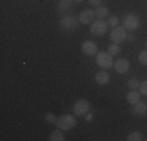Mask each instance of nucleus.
<instances>
[{
	"label": "nucleus",
	"mask_w": 147,
	"mask_h": 141,
	"mask_svg": "<svg viewBox=\"0 0 147 141\" xmlns=\"http://www.w3.org/2000/svg\"><path fill=\"white\" fill-rule=\"evenodd\" d=\"M78 24H80V19L77 16H74V14H66V16H63L59 19V27L67 30V31L75 30L78 27Z\"/></svg>",
	"instance_id": "obj_1"
},
{
	"label": "nucleus",
	"mask_w": 147,
	"mask_h": 141,
	"mask_svg": "<svg viewBox=\"0 0 147 141\" xmlns=\"http://www.w3.org/2000/svg\"><path fill=\"white\" fill-rule=\"evenodd\" d=\"M55 124H57V127L61 129V130H71V129L75 127L77 119H75L74 115H63V116H59V118L57 119Z\"/></svg>",
	"instance_id": "obj_2"
},
{
	"label": "nucleus",
	"mask_w": 147,
	"mask_h": 141,
	"mask_svg": "<svg viewBox=\"0 0 147 141\" xmlns=\"http://www.w3.org/2000/svg\"><path fill=\"white\" fill-rule=\"evenodd\" d=\"M122 22H124V27L125 30H128V31H135L136 28L139 27V24H141V20H139V17L136 16V14H133V13H128V14H125L124 16V19H122Z\"/></svg>",
	"instance_id": "obj_3"
},
{
	"label": "nucleus",
	"mask_w": 147,
	"mask_h": 141,
	"mask_svg": "<svg viewBox=\"0 0 147 141\" xmlns=\"http://www.w3.org/2000/svg\"><path fill=\"white\" fill-rule=\"evenodd\" d=\"M97 64L102 69H110L111 66L114 64L113 55H110L108 52H99V54H97Z\"/></svg>",
	"instance_id": "obj_4"
},
{
	"label": "nucleus",
	"mask_w": 147,
	"mask_h": 141,
	"mask_svg": "<svg viewBox=\"0 0 147 141\" xmlns=\"http://www.w3.org/2000/svg\"><path fill=\"white\" fill-rule=\"evenodd\" d=\"M108 30V22H103V19H97L96 22L91 24V33L96 36H102Z\"/></svg>",
	"instance_id": "obj_5"
},
{
	"label": "nucleus",
	"mask_w": 147,
	"mask_h": 141,
	"mask_svg": "<svg viewBox=\"0 0 147 141\" xmlns=\"http://www.w3.org/2000/svg\"><path fill=\"white\" fill-rule=\"evenodd\" d=\"M125 36H127V33H125L124 27L117 25L111 30V42H113V44H121L122 41H125Z\"/></svg>",
	"instance_id": "obj_6"
},
{
	"label": "nucleus",
	"mask_w": 147,
	"mask_h": 141,
	"mask_svg": "<svg viewBox=\"0 0 147 141\" xmlns=\"http://www.w3.org/2000/svg\"><path fill=\"white\" fill-rule=\"evenodd\" d=\"M89 108H91V105H89V102L86 100V99H78V100L74 104V113L75 115H86V113L89 111Z\"/></svg>",
	"instance_id": "obj_7"
},
{
	"label": "nucleus",
	"mask_w": 147,
	"mask_h": 141,
	"mask_svg": "<svg viewBox=\"0 0 147 141\" xmlns=\"http://www.w3.org/2000/svg\"><path fill=\"white\" fill-rule=\"evenodd\" d=\"M82 50H83V54L88 56L97 55V44L94 41H85L82 44Z\"/></svg>",
	"instance_id": "obj_8"
},
{
	"label": "nucleus",
	"mask_w": 147,
	"mask_h": 141,
	"mask_svg": "<svg viewBox=\"0 0 147 141\" xmlns=\"http://www.w3.org/2000/svg\"><path fill=\"white\" fill-rule=\"evenodd\" d=\"M94 17H96V13L94 11H91V9H83V11L80 13L78 19H80V24H92Z\"/></svg>",
	"instance_id": "obj_9"
},
{
	"label": "nucleus",
	"mask_w": 147,
	"mask_h": 141,
	"mask_svg": "<svg viewBox=\"0 0 147 141\" xmlns=\"http://www.w3.org/2000/svg\"><path fill=\"white\" fill-rule=\"evenodd\" d=\"M113 66H114V69H116L117 74H125L128 69H130V63H128L127 60H124V58L117 60V61L114 63Z\"/></svg>",
	"instance_id": "obj_10"
},
{
	"label": "nucleus",
	"mask_w": 147,
	"mask_h": 141,
	"mask_svg": "<svg viewBox=\"0 0 147 141\" xmlns=\"http://www.w3.org/2000/svg\"><path fill=\"white\" fill-rule=\"evenodd\" d=\"M131 113L135 116H144L146 113H147V105L144 104V102H141L139 100L138 104H135L133 105V110H131Z\"/></svg>",
	"instance_id": "obj_11"
},
{
	"label": "nucleus",
	"mask_w": 147,
	"mask_h": 141,
	"mask_svg": "<svg viewBox=\"0 0 147 141\" xmlns=\"http://www.w3.org/2000/svg\"><path fill=\"white\" fill-rule=\"evenodd\" d=\"M127 100L130 102L131 105L138 104V102L141 100V91H136V89H131L130 93L127 94Z\"/></svg>",
	"instance_id": "obj_12"
},
{
	"label": "nucleus",
	"mask_w": 147,
	"mask_h": 141,
	"mask_svg": "<svg viewBox=\"0 0 147 141\" xmlns=\"http://www.w3.org/2000/svg\"><path fill=\"white\" fill-rule=\"evenodd\" d=\"M96 82L99 85H107L110 82V74L105 72V70H100V72L96 74Z\"/></svg>",
	"instance_id": "obj_13"
},
{
	"label": "nucleus",
	"mask_w": 147,
	"mask_h": 141,
	"mask_svg": "<svg viewBox=\"0 0 147 141\" xmlns=\"http://www.w3.org/2000/svg\"><path fill=\"white\" fill-rule=\"evenodd\" d=\"M63 140H64V135H63V130L57 127V130H53V132L50 133V141H63Z\"/></svg>",
	"instance_id": "obj_14"
},
{
	"label": "nucleus",
	"mask_w": 147,
	"mask_h": 141,
	"mask_svg": "<svg viewBox=\"0 0 147 141\" xmlns=\"http://www.w3.org/2000/svg\"><path fill=\"white\" fill-rule=\"evenodd\" d=\"M71 5H72V0H59V3H58V11H67L69 8H71Z\"/></svg>",
	"instance_id": "obj_15"
},
{
	"label": "nucleus",
	"mask_w": 147,
	"mask_h": 141,
	"mask_svg": "<svg viewBox=\"0 0 147 141\" xmlns=\"http://www.w3.org/2000/svg\"><path fill=\"white\" fill-rule=\"evenodd\" d=\"M94 13H96L97 19H103V17L108 16V13H110V11H108L107 6H99V8H97V11H94Z\"/></svg>",
	"instance_id": "obj_16"
},
{
	"label": "nucleus",
	"mask_w": 147,
	"mask_h": 141,
	"mask_svg": "<svg viewBox=\"0 0 147 141\" xmlns=\"http://www.w3.org/2000/svg\"><path fill=\"white\" fill-rule=\"evenodd\" d=\"M128 141H141L142 140V135H141V132H131L130 135H128Z\"/></svg>",
	"instance_id": "obj_17"
},
{
	"label": "nucleus",
	"mask_w": 147,
	"mask_h": 141,
	"mask_svg": "<svg viewBox=\"0 0 147 141\" xmlns=\"http://www.w3.org/2000/svg\"><path fill=\"white\" fill-rule=\"evenodd\" d=\"M108 54L110 55H117L119 54V44H111L110 47H108Z\"/></svg>",
	"instance_id": "obj_18"
},
{
	"label": "nucleus",
	"mask_w": 147,
	"mask_h": 141,
	"mask_svg": "<svg viewBox=\"0 0 147 141\" xmlns=\"http://www.w3.org/2000/svg\"><path fill=\"white\" fill-rule=\"evenodd\" d=\"M139 85H141V82L136 80V79H130V80H128V88H131V89H138Z\"/></svg>",
	"instance_id": "obj_19"
},
{
	"label": "nucleus",
	"mask_w": 147,
	"mask_h": 141,
	"mask_svg": "<svg viewBox=\"0 0 147 141\" xmlns=\"http://www.w3.org/2000/svg\"><path fill=\"white\" fill-rule=\"evenodd\" d=\"M108 25L110 27H117L119 25V17H116V16H111L110 19H108Z\"/></svg>",
	"instance_id": "obj_20"
},
{
	"label": "nucleus",
	"mask_w": 147,
	"mask_h": 141,
	"mask_svg": "<svg viewBox=\"0 0 147 141\" xmlns=\"http://www.w3.org/2000/svg\"><path fill=\"white\" fill-rule=\"evenodd\" d=\"M138 58H139V63H141V64H147V50H142Z\"/></svg>",
	"instance_id": "obj_21"
},
{
	"label": "nucleus",
	"mask_w": 147,
	"mask_h": 141,
	"mask_svg": "<svg viewBox=\"0 0 147 141\" xmlns=\"http://www.w3.org/2000/svg\"><path fill=\"white\" fill-rule=\"evenodd\" d=\"M139 91H141V94L147 96V80L146 82H141V85H139Z\"/></svg>",
	"instance_id": "obj_22"
},
{
	"label": "nucleus",
	"mask_w": 147,
	"mask_h": 141,
	"mask_svg": "<svg viewBox=\"0 0 147 141\" xmlns=\"http://www.w3.org/2000/svg\"><path fill=\"white\" fill-rule=\"evenodd\" d=\"M45 121H47V122H53V124H55V122H57V118H55L52 113H49V115H45Z\"/></svg>",
	"instance_id": "obj_23"
},
{
	"label": "nucleus",
	"mask_w": 147,
	"mask_h": 141,
	"mask_svg": "<svg viewBox=\"0 0 147 141\" xmlns=\"http://www.w3.org/2000/svg\"><path fill=\"white\" fill-rule=\"evenodd\" d=\"M88 2H89V5H92V6H100L102 0H88Z\"/></svg>",
	"instance_id": "obj_24"
},
{
	"label": "nucleus",
	"mask_w": 147,
	"mask_h": 141,
	"mask_svg": "<svg viewBox=\"0 0 147 141\" xmlns=\"http://www.w3.org/2000/svg\"><path fill=\"white\" fill-rule=\"evenodd\" d=\"M125 39H127L128 42H133V41L136 39V38H135V35H131V33H130V35H127V36H125Z\"/></svg>",
	"instance_id": "obj_25"
},
{
	"label": "nucleus",
	"mask_w": 147,
	"mask_h": 141,
	"mask_svg": "<svg viewBox=\"0 0 147 141\" xmlns=\"http://www.w3.org/2000/svg\"><path fill=\"white\" fill-rule=\"evenodd\" d=\"M72 2H83V0H72Z\"/></svg>",
	"instance_id": "obj_26"
},
{
	"label": "nucleus",
	"mask_w": 147,
	"mask_h": 141,
	"mask_svg": "<svg viewBox=\"0 0 147 141\" xmlns=\"http://www.w3.org/2000/svg\"><path fill=\"white\" fill-rule=\"evenodd\" d=\"M146 47H147V42H146Z\"/></svg>",
	"instance_id": "obj_27"
}]
</instances>
